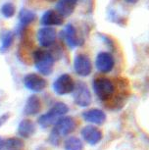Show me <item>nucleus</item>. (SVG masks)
I'll return each mask as SVG.
<instances>
[{
    "instance_id": "nucleus-20",
    "label": "nucleus",
    "mask_w": 149,
    "mask_h": 150,
    "mask_svg": "<svg viewBox=\"0 0 149 150\" xmlns=\"http://www.w3.org/2000/svg\"><path fill=\"white\" fill-rule=\"evenodd\" d=\"M65 150H83V144L77 137H70L64 142Z\"/></svg>"
},
{
    "instance_id": "nucleus-22",
    "label": "nucleus",
    "mask_w": 149,
    "mask_h": 150,
    "mask_svg": "<svg viewBox=\"0 0 149 150\" xmlns=\"http://www.w3.org/2000/svg\"><path fill=\"white\" fill-rule=\"evenodd\" d=\"M0 11H1L2 16L6 19L12 18V17H14V15L16 14V8L14 6V4L11 3V2H6V3H4L2 5L1 10Z\"/></svg>"
},
{
    "instance_id": "nucleus-26",
    "label": "nucleus",
    "mask_w": 149,
    "mask_h": 150,
    "mask_svg": "<svg viewBox=\"0 0 149 150\" xmlns=\"http://www.w3.org/2000/svg\"><path fill=\"white\" fill-rule=\"evenodd\" d=\"M48 1H50V2H53V1H55V0H48Z\"/></svg>"
},
{
    "instance_id": "nucleus-12",
    "label": "nucleus",
    "mask_w": 149,
    "mask_h": 150,
    "mask_svg": "<svg viewBox=\"0 0 149 150\" xmlns=\"http://www.w3.org/2000/svg\"><path fill=\"white\" fill-rule=\"evenodd\" d=\"M41 25L44 27L61 26L64 23V18L55 10H47L40 19Z\"/></svg>"
},
{
    "instance_id": "nucleus-14",
    "label": "nucleus",
    "mask_w": 149,
    "mask_h": 150,
    "mask_svg": "<svg viewBox=\"0 0 149 150\" xmlns=\"http://www.w3.org/2000/svg\"><path fill=\"white\" fill-rule=\"evenodd\" d=\"M62 35H64V38H65V41L67 45L71 48V49H74V48L78 47V45H81L80 39H78V36L77 35V30H76V28L73 26L72 24H68L65 27V29L62 32Z\"/></svg>"
},
{
    "instance_id": "nucleus-13",
    "label": "nucleus",
    "mask_w": 149,
    "mask_h": 150,
    "mask_svg": "<svg viewBox=\"0 0 149 150\" xmlns=\"http://www.w3.org/2000/svg\"><path fill=\"white\" fill-rule=\"evenodd\" d=\"M18 19H19V25L18 28H17V33L20 35L21 32H23L25 28L29 26L30 24H32L36 19V15L35 12L27 9V8H22L19 13Z\"/></svg>"
},
{
    "instance_id": "nucleus-6",
    "label": "nucleus",
    "mask_w": 149,
    "mask_h": 150,
    "mask_svg": "<svg viewBox=\"0 0 149 150\" xmlns=\"http://www.w3.org/2000/svg\"><path fill=\"white\" fill-rule=\"evenodd\" d=\"M77 123H76L75 119L72 117H62L57 121L55 124L53 132L59 137H66L70 134H72L75 131Z\"/></svg>"
},
{
    "instance_id": "nucleus-24",
    "label": "nucleus",
    "mask_w": 149,
    "mask_h": 150,
    "mask_svg": "<svg viewBox=\"0 0 149 150\" xmlns=\"http://www.w3.org/2000/svg\"><path fill=\"white\" fill-rule=\"evenodd\" d=\"M126 3H130V4H136V2H138V0H125Z\"/></svg>"
},
{
    "instance_id": "nucleus-3",
    "label": "nucleus",
    "mask_w": 149,
    "mask_h": 150,
    "mask_svg": "<svg viewBox=\"0 0 149 150\" xmlns=\"http://www.w3.org/2000/svg\"><path fill=\"white\" fill-rule=\"evenodd\" d=\"M92 87L101 101H106L111 98L115 92V86L113 81L107 78H97L92 83Z\"/></svg>"
},
{
    "instance_id": "nucleus-21",
    "label": "nucleus",
    "mask_w": 149,
    "mask_h": 150,
    "mask_svg": "<svg viewBox=\"0 0 149 150\" xmlns=\"http://www.w3.org/2000/svg\"><path fill=\"white\" fill-rule=\"evenodd\" d=\"M24 147V142L20 138L10 137L4 140L3 150H21Z\"/></svg>"
},
{
    "instance_id": "nucleus-9",
    "label": "nucleus",
    "mask_w": 149,
    "mask_h": 150,
    "mask_svg": "<svg viewBox=\"0 0 149 150\" xmlns=\"http://www.w3.org/2000/svg\"><path fill=\"white\" fill-rule=\"evenodd\" d=\"M56 30L52 27H43L40 28L36 33V38L40 46L49 47L54 43L56 40Z\"/></svg>"
},
{
    "instance_id": "nucleus-5",
    "label": "nucleus",
    "mask_w": 149,
    "mask_h": 150,
    "mask_svg": "<svg viewBox=\"0 0 149 150\" xmlns=\"http://www.w3.org/2000/svg\"><path fill=\"white\" fill-rule=\"evenodd\" d=\"M75 103L80 107H88L91 103V93L88 87L83 81L76 83L75 89L73 91Z\"/></svg>"
},
{
    "instance_id": "nucleus-23",
    "label": "nucleus",
    "mask_w": 149,
    "mask_h": 150,
    "mask_svg": "<svg viewBox=\"0 0 149 150\" xmlns=\"http://www.w3.org/2000/svg\"><path fill=\"white\" fill-rule=\"evenodd\" d=\"M9 117H10V115L8 114V113H5V114L0 116V128H1V127L8 121Z\"/></svg>"
},
{
    "instance_id": "nucleus-7",
    "label": "nucleus",
    "mask_w": 149,
    "mask_h": 150,
    "mask_svg": "<svg viewBox=\"0 0 149 150\" xmlns=\"http://www.w3.org/2000/svg\"><path fill=\"white\" fill-rule=\"evenodd\" d=\"M74 70L80 77H88L91 74L92 64L88 56L78 54L74 59Z\"/></svg>"
},
{
    "instance_id": "nucleus-19",
    "label": "nucleus",
    "mask_w": 149,
    "mask_h": 150,
    "mask_svg": "<svg viewBox=\"0 0 149 150\" xmlns=\"http://www.w3.org/2000/svg\"><path fill=\"white\" fill-rule=\"evenodd\" d=\"M14 33L11 30H4L1 33V44H0V53H5L12 46L14 41Z\"/></svg>"
},
{
    "instance_id": "nucleus-15",
    "label": "nucleus",
    "mask_w": 149,
    "mask_h": 150,
    "mask_svg": "<svg viewBox=\"0 0 149 150\" xmlns=\"http://www.w3.org/2000/svg\"><path fill=\"white\" fill-rule=\"evenodd\" d=\"M78 0H58L56 4V11L63 17L68 18L74 13Z\"/></svg>"
},
{
    "instance_id": "nucleus-18",
    "label": "nucleus",
    "mask_w": 149,
    "mask_h": 150,
    "mask_svg": "<svg viewBox=\"0 0 149 150\" xmlns=\"http://www.w3.org/2000/svg\"><path fill=\"white\" fill-rule=\"evenodd\" d=\"M35 132V126L32 121L29 119H24L20 122L18 126V134L21 137L30 138Z\"/></svg>"
},
{
    "instance_id": "nucleus-8",
    "label": "nucleus",
    "mask_w": 149,
    "mask_h": 150,
    "mask_svg": "<svg viewBox=\"0 0 149 150\" xmlns=\"http://www.w3.org/2000/svg\"><path fill=\"white\" fill-rule=\"evenodd\" d=\"M24 84L30 91L41 92L42 90L45 89L47 83L41 76L37 75V74L32 73V74H28L26 77L24 78Z\"/></svg>"
},
{
    "instance_id": "nucleus-25",
    "label": "nucleus",
    "mask_w": 149,
    "mask_h": 150,
    "mask_svg": "<svg viewBox=\"0 0 149 150\" xmlns=\"http://www.w3.org/2000/svg\"><path fill=\"white\" fill-rule=\"evenodd\" d=\"M3 143H4V139H2L0 137V150H3Z\"/></svg>"
},
{
    "instance_id": "nucleus-4",
    "label": "nucleus",
    "mask_w": 149,
    "mask_h": 150,
    "mask_svg": "<svg viewBox=\"0 0 149 150\" xmlns=\"http://www.w3.org/2000/svg\"><path fill=\"white\" fill-rule=\"evenodd\" d=\"M76 83L72 77L68 74H63L54 81L52 84L53 90L58 95H66L73 93L75 89Z\"/></svg>"
},
{
    "instance_id": "nucleus-16",
    "label": "nucleus",
    "mask_w": 149,
    "mask_h": 150,
    "mask_svg": "<svg viewBox=\"0 0 149 150\" xmlns=\"http://www.w3.org/2000/svg\"><path fill=\"white\" fill-rule=\"evenodd\" d=\"M83 118L84 121L94 125H102L106 121L107 116L105 112L100 109H90L83 113Z\"/></svg>"
},
{
    "instance_id": "nucleus-2",
    "label": "nucleus",
    "mask_w": 149,
    "mask_h": 150,
    "mask_svg": "<svg viewBox=\"0 0 149 150\" xmlns=\"http://www.w3.org/2000/svg\"><path fill=\"white\" fill-rule=\"evenodd\" d=\"M33 62L36 70L43 76H49L53 72L54 67V57L52 54L45 50L38 49L33 52Z\"/></svg>"
},
{
    "instance_id": "nucleus-17",
    "label": "nucleus",
    "mask_w": 149,
    "mask_h": 150,
    "mask_svg": "<svg viewBox=\"0 0 149 150\" xmlns=\"http://www.w3.org/2000/svg\"><path fill=\"white\" fill-rule=\"evenodd\" d=\"M41 109V102L36 95H30L28 98L26 105L24 107V113L27 116H33L39 113Z\"/></svg>"
},
{
    "instance_id": "nucleus-1",
    "label": "nucleus",
    "mask_w": 149,
    "mask_h": 150,
    "mask_svg": "<svg viewBox=\"0 0 149 150\" xmlns=\"http://www.w3.org/2000/svg\"><path fill=\"white\" fill-rule=\"evenodd\" d=\"M69 112V107L64 102H57L51 107V109L45 114H42L38 118V124L42 128H48L57 123L60 117H63Z\"/></svg>"
},
{
    "instance_id": "nucleus-10",
    "label": "nucleus",
    "mask_w": 149,
    "mask_h": 150,
    "mask_svg": "<svg viewBox=\"0 0 149 150\" xmlns=\"http://www.w3.org/2000/svg\"><path fill=\"white\" fill-rule=\"evenodd\" d=\"M114 65L115 60L113 56L108 52H100L95 60V66L97 70L104 74L111 72L114 68Z\"/></svg>"
},
{
    "instance_id": "nucleus-11",
    "label": "nucleus",
    "mask_w": 149,
    "mask_h": 150,
    "mask_svg": "<svg viewBox=\"0 0 149 150\" xmlns=\"http://www.w3.org/2000/svg\"><path fill=\"white\" fill-rule=\"evenodd\" d=\"M83 139L90 145H95L102 139V132L94 126H85L81 132Z\"/></svg>"
}]
</instances>
